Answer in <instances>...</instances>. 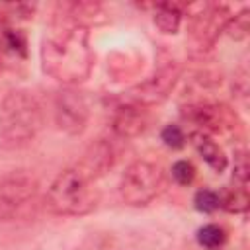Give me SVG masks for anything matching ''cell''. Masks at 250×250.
Instances as JSON below:
<instances>
[{"label": "cell", "mask_w": 250, "mask_h": 250, "mask_svg": "<svg viewBox=\"0 0 250 250\" xmlns=\"http://www.w3.org/2000/svg\"><path fill=\"white\" fill-rule=\"evenodd\" d=\"M55 119H57V125L64 133H68V135L82 133L88 123L86 98L74 90L59 92V96L55 100Z\"/></svg>", "instance_id": "cell-6"}, {"label": "cell", "mask_w": 250, "mask_h": 250, "mask_svg": "<svg viewBox=\"0 0 250 250\" xmlns=\"http://www.w3.org/2000/svg\"><path fill=\"white\" fill-rule=\"evenodd\" d=\"M221 207H225L230 213H242L248 209V191L244 186H238L234 189H229L225 197H221Z\"/></svg>", "instance_id": "cell-13"}, {"label": "cell", "mask_w": 250, "mask_h": 250, "mask_svg": "<svg viewBox=\"0 0 250 250\" xmlns=\"http://www.w3.org/2000/svg\"><path fill=\"white\" fill-rule=\"evenodd\" d=\"M197 242L207 250H221L227 242V232L219 225H203L197 230Z\"/></svg>", "instance_id": "cell-11"}, {"label": "cell", "mask_w": 250, "mask_h": 250, "mask_svg": "<svg viewBox=\"0 0 250 250\" xmlns=\"http://www.w3.org/2000/svg\"><path fill=\"white\" fill-rule=\"evenodd\" d=\"M191 139H193V146H195V150L199 152V156H201L217 174H221V172L227 168V164H229V160H227L223 148H221L209 135H205V133H195Z\"/></svg>", "instance_id": "cell-9"}, {"label": "cell", "mask_w": 250, "mask_h": 250, "mask_svg": "<svg viewBox=\"0 0 250 250\" xmlns=\"http://www.w3.org/2000/svg\"><path fill=\"white\" fill-rule=\"evenodd\" d=\"M193 205L201 213H213L221 207V195L213 189H199L193 197Z\"/></svg>", "instance_id": "cell-14"}, {"label": "cell", "mask_w": 250, "mask_h": 250, "mask_svg": "<svg viewBox=\"0 0 250 250\" xmlns=\"http://www.w3.org/2000/svg\"><path fill=\"white\" fill-rule=\"evenodd\" d=\"M96 199L92 180L78 168L61 172L47 193V203L57 215H86L96 207Z\"/></svg>", "instance_id": "cell-3"}, {"label": "cell", "mask_w": 250, "mask_h": 250, "mask_svg": "<svg viewBox=\"0 0 250 250\" xmlns=\"http://www.w3.org/2000/svg\"><path fill=\"white\" fill-rule=\"evenodd\" d=\"M94 55L88 29L80 23H59L41 43L43 70L62 84H78L88 78Z\"/></svg>", "instance_id": "cell-1"}, {"label": "cell", "mask_w": 250, "mask_h": 250, "mask_svg": "<svg viewBox=\"0 0 250 250\" xmlns=\"http://www.w3.org/2000/svg\"><path fill=\"white\" fill-rule=\"evenodd\" d=\"M162 186L160 168L146 160H137L127 166L119 182V193L125 203L141 207L148 205Z\"/></svg>", "instance_id": "cell-4"}, {"label": "cell", "mask_w": 250, "mask_h": 250, "mask_svg": "<svg viewBox=\"0 0 250 250\" xmlns=\"http://www.w3.org/2000/svg\"><path fill=\"white\" fill-rule=\"evenodd\" d=\"M234 182H238L244 188L248 184V158H246L244 150L236 152V156H234Z\"/></svg>", "instance_id": "cell-17"}, {"label": "cell", "mask_w": 250, "mask_h": 250, "mask_svg": "<svg viewBox=\"0 0 250 250\" xmlns=\"http://www.w3.org/2000/svg\"><path fill=\"white\" fill-rule=\"evenodd\" d=\"M37 193V182L23 174H12L0 180V219L10 221L29 213Z\"/></svg>", "instance_id": "cell-5"}, {"label": "cell", "mask_w": 250, "mask_h": 250, "mask_svg": "<svg viewBox=\"0 0 250 250\" xmlns=\"http://www.w3.org/2000/svg\"><path fill=\"white\" fill-rule=\"evenodd\" d=\"M111 164H113V150L107 143L100 141L84 152V158L76 168L82 170L90 180H96L102 174H105V170L111 168Z\"/></svg>", "instance_id": "cell-7"}, {"label": "cell", "mask_w": 250, "mask_h": 250, "mask_svg": "<svg viewBox=\"0 0 250 250\" xmlns=\"http://www.w3.org/2000/svg\"><path fill=\"white\" fill-rule=\"evenodd\" d=\"M182 12L178 10L176 4H158L154 12V25L162 33H176L180 27Z\"/></svg>", "instance_id": "cell-10"}, {"label": "cell", "mask_w": 250, "mask_h": 250, "mask_svg": "<svg viewBox=\"0 0 250 250\" xmlns=\"http://www.w3.org/2000/svg\"><path fill=\"white\" fill-rule=\"evenodd\" d=\"M146 127V117L141 105L127 104L121 105L113 117V131L121 137H135Z\"/></svg>", "instance_id": "cell-8"}, {"label": "cell", "mask_w": 250, "mask_h": 250, "mask_svg": "<svg viewBox=\"0 0 250 250\" xmlns=\"http://www.w3.org/2000/svg\"><path fill=\"white\" fill-rule=\"evenodd\" d=\"M0 53L16 57V59H23L25 57V37H23V33L14 31V29L4 31V35L0 39Z\"/></svg>", "instance_id": "cell-12"}, {"label": "cell", "mask_w": 250, "mask_h": 250, "mask_svg": "<svg viewBox=\"0 0 250 250\" xmlns=\"http://www.w3.org/2000/svg\"><path fill=\"white\" fill-rule=\"evenodd\" d=\"M43 127V109L27 90H12L0 104V145L4 148L27 146Z\"/></svg>", "instance_id": "cell-2"}, {"label": "cell", "mask_w": 250, "mask_h": 250, "mask_svg": "<svg viewBox=\"0 0 250 250\" xmlns=\"http://www.w3.org/2000/svg\"><path fill=\"white\" fill-rule=\"evenodd\" d=\"M227 31L234 39L244 37L248 33V16H246V12H242L240 16H234V20H230V23L227 25Z\"/></svg>", "instance_id": "cell-18"}, {"label": "cell", "mask_w": 250, "mask_h": 250, "mask_svg": "<svg viewBox=\"0 0 250 250\" xmlns=\"http://www.w3.org/2000/svg\"><path fill=\"white\" fill-rule=\"evenodd\" d=\"M172 178L180 184V186H189L195 178V166L189 160H178L172 166Z\"/></svg>", "instance_id": "cell-15"}, {"label": "cell", "mask_w": 250, "mask_h": 250, "mask_svg": "<svg viewBox=\"0 0 250 250\" xmlns=\"http://www.w3.org/2000/svg\"><path fill=\"white\" fill-rule=\"evenodd\" d=\"M160 139H162L164 145L170 146V148H182V146L186 145V135H184V131H182L178 125H172V123L162 129Z\"/></svg>", "instance_id": "cell-16"}]
</instances>
